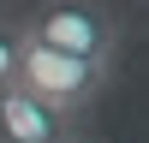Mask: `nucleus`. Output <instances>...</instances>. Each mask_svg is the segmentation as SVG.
I'll use <instances>...</instances> for the list:
<instances>
[{
  "label": "nucleus",
  "instance_id": "nucleus-1",
  "mask_svg": "<svg viewBox=\"0 0 149 143\" xmlns=\"http://www.w3.org/2000/svg\"><path fill=\"white\" fill-rule=\"evenodd\" d=\"M107 78H113V60H72V54H54L36 42H24V54H18V90L36 95L60 119H78L84 107H95Z\"/></svg>",
  "mask_w": 149,
  "mask_h": 143
},
{
  "label": "nucleus",
  "instance_id": "nucleus-4",
  "mask_svg": "<svg viewBox=\"0 0 149 143\" xmlns=\"http://www.w3.org/2000/svg\"><path fill=\"white\" fill-rule=\"evenodd\" d=\"M18 54H24V30L12 18H0V90L18 83Z\"/></svg>",
  "mask_w": 149,
  "mask_h": 143
},
{
  "label": "nucleus",
  "instance_id": "nucleus-5",
  "mask_svg": "<svg viewBox=\"0 0 149 143\" xmlns=\"http://www.w3.org/2000/svg\"><path fill=\"white\" fill-rule=\"evenodd\" d=\"M66 143H95V137H78V131H72V137H66Z\"/></svg>",
  "mask_w": 149,
  "mask_h": 143
},
{
  "label": "nucleus",
  "instance_id": "nucleus-3",
  "mask_svg": "<svg viewBox=\"0 0 149 143\" xmlns=\"http://www.w3.org/2000/svg\"><path fill=\"white\" fill-rule=\"evenodd\" d=\"M72 137V119L48 113L36 95H24L18 83L0 90V143H66Z\"/></svg>",
  "mask_w": 149,
  "mask_h": 143
},
{
  "label": "nucleus",
  "instance_id": "nucleus-2",
  "mask_svg": "<svg viewBox=\"0 0 149 143\" xmlns=\"http://www.w3.org/2000/svg\"><path fill=\"white\" fill-rule=\"evenodd\" d=\"M18 30H24V42L72 54V60H113L119 54V24L102 0H42Z\"/></svg>",
  "mask_w": 149,
  "mask_h": 143
}]
</instances>
